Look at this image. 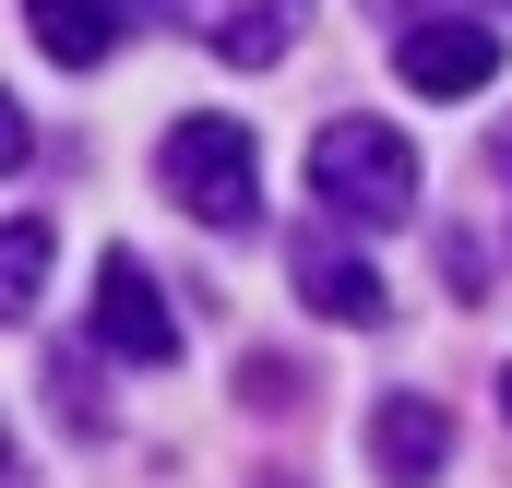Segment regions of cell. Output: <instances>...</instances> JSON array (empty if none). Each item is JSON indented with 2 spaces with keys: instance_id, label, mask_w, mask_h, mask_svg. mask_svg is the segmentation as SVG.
Returning a JSON list of instances; mask_svg holds the SVG:
<instances>
[{
  "instance_id": "7a4b0ae2",
  "label": "cell",
  "mask_w": 512,
  "mask_h": 488,
  "mask_svg": "<svg viewBox=\"0 0 512 488\" xmlns=\"http://www.w3.org/2000/svg\"><path fill=\"white\" fill-rule=\"evenodd\" d=\"M155 167H167V203H191L203 227H251V215H262V155H251V131L215 120V108L167 131Z\"/></svg>"
},
{
  "instance_id": "7c38bea8",
  "label": "cell",
  "mask_w": 512,
  "mask_h": 488,
  "mask_svg": "<svg viewBox=\"0 0 512 488\" xmlns=\"http://www.w3.org/2000/svg\"><path fill=\"white\" fill-rule=\"evenodd\" d=\"M24 143H36V131H24V108H12V96H0V179H12V167H24Z\"/></svg>"
},
{
  "instance_id": "277c9868",
  "label": "cell",
  "mask_w": 512,
  "mask_h": 488,
  "mask_svg": "<svg viewBox=\"0 0 512 488\" xmlns=\"http://www.w3.org/2000/svg\"><path fill=\"white\" fill-rule=\"evenodd\" d=\"M393 72H405L417 96H453V108H465V96L501 84V36L465 24V12H441V24H405V36H393Z\"/></svg>"
},
{
  "instance_id": "5b68a950",
  "label": "cell",
  "mask_w": 512,
  "mask_h": 488,
  "mask_svg": "<svg viewBox=\"0 0 512 488\" xmlns=\"http://www.w3.org/2000/svg\"><path fill=\"white\" fill-rule=\"evenodd\" d=\"M441 453H453V417L429 393H382L370 405V465H382V488H429Z\"/></svg>"
},
{
  "instance_id": "8992f818",
  "label": "cell",
  "mask_w": 512,
  "mask_h": 488,
  "mask_svg": "<svg viewBox=\"0 0 512 488\" xmlns=\"http://www.w3.org/2000/svg\"><path fill=\"white\" fill-rule=\"evenodd\" d=\"M298 298L322 322H382V274L358 250H334V239H298Z\"/></svg>"
},
{
  "instance_id": "4fadbf2b",
  "label": "cell",
  "mask_w": 512,
  "mask_h": 488,
  "mask_svg": "<svg viewBox=\"0 0 512 488\" xmlns=\"http://www.w3.org/2000/svg\"><path fill=\"white\" fill-rule=\"evenodd\" d=\"M120 12H179V0H120Z\"/></svg>"
},
{
  "instance_id": "9c48e42d",
  "label": "cell",
  "mask_w": 512,
  "mask_h": 488,
  "mask_svg": "<svg viewBox=\"0 0 512 488\" xmlns=\"http://www.w3.org/2000/svg\"><path fill=\"white\" fill-rule=\"evenodd\" d=\"M48 227H36V215H12V227H0V322H36V298H48Z\"/></svg>"
},
{
  "instance_id": "e0dca14e",
  "label": "cell",
  "mask_w": 512,
  "mask_h": 488,
  "mask_svg": "<svg viewBox=\"0 0 512 488\" xmlns=\"http://www.w3.org/2000/svg\"><path fill=\"white\" fill-rule=\"evenodd\" d=\"M501 12H512V0H501Z\"/></svg>"
},
{
  "instance_id": "30bf717a",
  "label": "cell",
  "mask_w": 512,
  "mask_h": 488,
  "mask_svg": "<svg viewBox=\"0 0 512 488\" xmlns=\"http://www.w3.org/2000/svg\"><path fill=\"white\" fill-rule=\"evenodd\" d=\"M48 393H60V417H72V429H108V393H96V358H84V346H60V358H48Z\"/></svg>"
},
{
  "instance_id": "9a60e30c",
  "label": "cell",
  "mask_w": 512,
  "mask_h": 488,
  "mask_svg": "<svg viewBox=\"0 0 512 488\" xmlns=\"http://www.w3.org/2000/svg\"><path fill=\"white\" fill-rule=\"evenodd\" d=\"M501 417H512V369H501Z\"/></svg>"
},
{
  "instance_id": "8fae6325",
  "label": "cell",
  "mask_w": 512,
  "mask_h": 488,
  "mask_svg": "<svg viewBox=\"0 0 512 488\" xmlns=\"http://www.w3.org/2000/svg\"><path fill=\"white\" fill-rule=\"evenodd\" d=\"M298 381H310L298 358H251V369H239V393H251V405H298Z\"/></svg>"
},
{
  "instance_id": "6da1fadb",
  "label": "cell",
  "mask_w": 512,
  "mask_h": 488,
  "mask_svg": "<svg viewBox=\"0 0 512 488\" xmlns=\"http://www.w3.org/2000/svg\"><path fill=\"white\" fill-rule=\"evenodd\" d=\"M310 191H322V215L334 227H405L417 215V143L393 120H322V143H310Z\"/></svg>"
},
{
  "instance_id": "52a82bcc",
  "label": "cell",
  "mask_w": 512,
  "mask_h": 488,
  "mask_svg": "<svg viewBox=\"0 0 512 488\" xmlns=\"http://www.w3.org/2000/svg\"><path fill=\"white\" fill-rule=\"evenodd\" d=\"M203 36H215V60L262 72V60L298 48V0H203Z\"/></svg>"
},
{
  "instance_id": "2e32d148",
  "label": "cell",
  "mask_w": 512,
  "mask_h": 488,
  "mask_svg": "<svg viewBox=\"0 0 512 488\" xmlns=\"http://www.w3.org/2000/svg\"><path fill=\"white\" fill-rule=\"evenodd\" d=\"M382 12H417V0H382Z\"/></svg>"
},
{
  "instance_id": "5bb4252c",
  "label": "cell",
  "mask_w": 512,
  "mask_h": 488,
  "mask_svg": "<svg viewBox=\"0 0 512 488\" xmlns=\"http://www.w3.org/2000/svg\"><path fill=\"white\" fill-rule=\"evenodd\" d=\"M0 488H12V441H0Z\"/></svg>"
},
{
  "instance_id": "3957f363",
  "label": "cell",
  "mask_w": 512,
  "mask_h": 488,
  "mask_svg": "<svg viewBox=\"0 0 512 488\" xmlns=\"http://www.w3.org/2000/svg\"><path fill=\"white\" fill-rule=\"evenodd\" d=\"M96 358H131V369H167V358H179V310L155 298V274H143L131 250L96 262Z\"/></svg>"
},
{
  "instance_id": "ba28073f",
  "label": "cell",
  "mask_w": 512,
  "mask_h": 488,
  "mask_svg": "<svg viewBox=\"0 0 512 488\" xmlns=\"http://www.w3.org/2000/svg\"><path fill=\"white\" fill-rule=\"evenodd\" d=\"M24 24H36V48L60 72H96L120 48V0H24Z\"/></svg>"
}]
</instances>
